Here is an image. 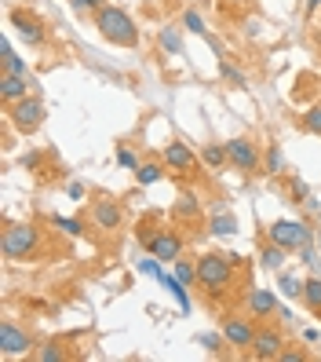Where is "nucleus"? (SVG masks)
<instances>
[{
    "label": "nucleus",
    "mask_w": 321,
    "mask_h": 362,
    "mask_svg": "<svg viewBox=\"0 0 321 362\" xmlns=\"http://www.w3.org/2000/svg\"><path fill=\"white\" fill-rule=\"evenodd\" d=\"M95 26H99V33H102L106 40H114V45H121V48H132L135 40H139L135 23H132V18H128L121 8H99V11H95Z\"/></svg>",
    "instance_id": "f257e3e1"
},
{
    "label": "nucleus",
    "mask_w": 321,
    "mask_h": 362,
    "mask_svg": "<svg viewBox=\"0 0 321 362\" xmlns=\"http://www.w3.org/2000/svg\"><path fill=\"white\" fill-rule=\"evenodd\" d=\"M238 257H219V252H208L198 264V279L201 286H208V293H223V286L230 282V267Z\"/></svg>",
    "instance_id": "f03ea898"
},
{
    "label": "nucleus",
    "mask_w": 321,
    "mask_h": 362,
    "mask_svg": "<svg viewBox=\"0 0 321 362\" xmlns=\"http://www.w3.org/2000/svg\"><path fill=\"white\" fill-rule=\"evenodd\" d=\"M267 238L277 242L281 249H289V252H296V249H303V245L314 242V230H310L307 223H299V220H277V223L267 230Z\"/></svg>",
    "instance_id": "7ed1b4c3"
},
{
    "label": "nucleus",
    "mask_w": 321,
    "mask_h": 362,
    "mask_svg": "<svg viewBox=\"0 0 321 362\" xmlns=\"http://www.w3.org/2000/svg\"><path fill=\"white\" fill-rule=\"evenodd\" d=\"M37 252V227L33 223H15L4 230V257L8 260H30Z\"/></svg>",
    "instance_id": "20e7f679"
},
{
    "label": "nucleus",
    "mask_w": 321,
    "mask_h": 362,
    "mask_svg": "<svg viewBox=\"0 0 321 362\" xmlns=\"http://www.w3.org/2000/svg\"><path fill=\"white\" fill-rule=\"evenodd\" d=\"M11 121L18 124L23 132H33L40 121H44V103L37 95H23L18 103H11Z\"/></svg>",
    "instance_id": "39448f33"
},
{
    "label": "nucleus",
    "mask_w": 321,
    "mask_h": 362,
    "mask_svg": "<svg viewBox=\"0 0 321 362\" xmlns=\"http://www.w3.org/2000/svg\"><path fill=\"white\" fill-rule=\"evenodd\" d=\"M33 344H30V337L18 329L15 322H4L0 326V351H4L8 358H15V355H26Z\"/></svg>",
    "instance_id": "423d86ee"
},
{
    "label": "nucleus",
    "mask_w": 321,
    "mask_h": 362,
    "mask_svg": "<svg viewBox=\"0 0 321 362\" xmlns=\"http://www.w3.org/2000/svg\"><path fill=\"white\" fill-rule=\"evenodd\" d=\"M226 154H230V161L238 165L241 173H255V168H260V154H255V146L248 139H230Z\"/></svg>",
    "instance_id": "0eeeda50"
},
{
    "label": "nucleus",
    "mask_w": 321,
    "mask_h": 362,
    "mask_svg": "<svg viewBox=\"0 0 321 362\" xmlns=\"http://www.w3.org/2000/svg\"><path fill=\"white\" fill-rule=\"evenodd\" d=\"M223 340L230 348H252L255 329H252V322H245V318H226L223 322Z\"/></svg>",
    "instance_id": "6e6552de"
},
{
    "label": "nucleus",
    "mask_w": 321,
    "mask_h": 362,
    "mask_svg": "<svg viewBox=\"0 0 321 362\" xmlns=\"http://www.w3.org/2000/svg\"><path fill=\"white\" fill-rule=\"evenodd\" d=\"M281 348H285V340H281L277 329H263V333H255V340H252V355L255 358H277Z\"/></svg>",
    "instance_id": "1a4fd4ad"
},
{
    "label": "nucleus",
    "mask_w": 321,
    "mask_h": 362,
    "mask_svg": "<svg viewBox=\"0 0 321 362\" xmlns=\"http://www.w3.org/2000/svg\"><path fill=\"white\" fill-rule=\"evenodd\" d=\"M164 161L176 168V173H186V168H194L198 165V158H194V151H190L186 143H179V139H172L164 146Z\"/></svg>",
    "instance_id": "9d476101"
},
{
    "label": "nucleus",
    "mask_w": 321,
    "mask_h": 362,
    "mask_svg": "<svg viewBox=\"0 0 321 362\" xmlns=\"http://www.w3.org/2000/svg\"><path fill=\"white\" fill-rule=\"evenodd\" d=\"M146 249L154 252L157 260H176V257H179V249H183V242L176 238L172 230H164V234H157V238H150Z\"/></svg>",
    "instance_id": "9b49d317"
},
{
    "label": "nucleus",
    "mask_w": 321,
    "mask_h": 362,
    "mask_svg": "<svg viewBox=\"0 0 321 362\" xmlns=\"http://www.w3.org/2000/svg\"><path fill=\"white\" fill-rule=\"evenodd\" d=\"M30 74H0V95H4L8 103H18L26 95V88H30Z\"/></svg>",
    "instance_id": "f8f14e48"
},
{
    "label": "nucleus",
    "mask_w": 321,
    "mask_h": 362,
    "mask_svg": "<svg viewBox=\"0 0 321 362\" xmlns=\"http://www.w3.org/2000/svg\"><path fill=\"white\" fill-rule=\"evenodd\" d=\"M245 304H248V311H252L255 318H267V315L277 311V300H274V293H270V289H252Z\"/></svg>",
    "instance_id": "ddd939ff"
},
{
    "label": "nucleus",
    "mask_w": 321,
    "mask_h": 362,
    "mask_svg": "<svg viewBox=\"0 0 321 362\" xmlns=\"http://www.w3.org/2000/svg\"><path fill=\"white\" fill-rule=\"evenodd\" d=\"M95 223L102 227V230H117L121 227V205L117 202H95Z\"/></svg>",
    "instance_id": "4468645a"
},
{
    "label": "nucleus",
    "mask_w": 321,
    "mask_h": 362,
    "mask_svg": "<svg viewBox=\"0 0 321 362\" xmlns=\"http://www.w3.org/2000/svg\"><path fill=\"white\" fill-rule=\"evenodd\" d=\"M11 23H15V30H18V33L26 37V45H44V30H40V26L33 23V18H30V15L15 11V15H11Z\"/></svg>",
    "instance_id": "2eb2a0df"
},
{
    "label": "nucleus",
    "mask_w": 321,
    "mask_h": 362,
    "mask_svg": "<svg viewBox=\"0 0 321 362\" xmlns=\"http://www.w3.org/2000/svg\"><path fill=\"white\" fill-rule=\"evenodd\" d=\"M285 257H289V249H281L277 242H267V245H263V252H260V264H263L267 271H281Z\"/></svg>",
    "instance_id": "dca6fc26"
},
{
    "label": "nucleus",
    "mask_w": 321,
    "mask_h": 362,
    "mask_svg": "<svg viewBox=\"0 0 321 362\" xmlns=\"http://www.w3.org/2000/svg\"><path fill=\"white\" fill-rule=\"evenodd\" d=\"M157 40H161V48H164L168 55H183V33H179L176 26H164Z\"/></svg>",
    "instance_id": "f3484780"
},
{
    "label": "nucleus",
    "mask_w": 321,
    "mask_h": 362,
    "mask_svg": "<svg viewBox=\"0 0 321 362\" xmlns=\"http://www.w3.org/2000/svg\"><path fill=\"white\" fill-rule=\"evenodd\" d=\"M0 62H4V74H26V62L15 55V48L8 45V40L0 45Z\"/></svg>",
    "instance_id": "a211bd4d"
},
{
    "label": "nucleus",
    "mask_w": 321,
    "mask_h": 362,
    "mask_svg": "<svg viewBox=\"0 0 321 362\" xmlns=\"http://www.w3.org/2000/svg\"><path fill=\"white\" fill-rule=\"evenodd\" d=\"M234 230H238V220H234L230 212H216V216H212V234L226 238V234H234Z\"/></svg>",
    "instance_id": "6ab92c4d"
},
{
    "label": "nucleus",
    "mask_w": 321,
    "mask_h": 362,
    "mask_svg": "<svg viewBox=\"0 0 321 362\" xmlns=\"http://www.w3.org/2000/svg\"><path fill=\"white\" fill-rule=\"evenodd\" d=\"M277 289H281L289 300H292V296H303V282H299L296 274H277Z\"/></svg>",
    "instance_id": "aec40b11"
},
{
    "label": "nucleus",
    "mask_w": 321,
    "mask_h": 362,
    "mask_svg": "<svg viewBox=\"0 0 321 362\" xmlns=\"http://www.w3.org/2000/svg\"><path fill=\"white\" fill-rule=\"evenodd\" d=\"M303 300H307L314 311H321V279H307V282H303Z\"/></svg>",
    "instance_id": "412c9836"
},
{
    "label": "nucleus",
    "mask_w": 321,
    "mask_h": 362,
    "mask_svg": "<svg viewBox=\"0 0 321 362\" xmlns=\"http://www.w3.org/2000/svg\"><path fill=\"white\" fill-rule=\"evenodd\" d=\"M183 26H186L190 33H198V37H208V26H205V18H201V11H194V8H190V11L183 15Z\"/></svg>",
    "instance_id": "4be33fe9"
},
{
    "label": "nucleus",
    "mask_w": 321,
    "mask_h": 362,
    "mask_svg": "<svg viewBox=\"0 0 321 362\" xmlns=\"http://www.w3.org/2000/svg\"><path fill=\"white\" fill-rule=\"evenodd\" d=\"M226 158H230V154H226V146H205V151H201V161L212 165V168H219Z\"/></svg>",
    "instance_id": "5701e85b"
},
{
    "label": "nucleus",
    "mask_w": 321,
    "mask_h": 362,
    "mask_svg": "<svg viewBox=\"0 0 321 362\" xmlns=\"http://www.w3.org/2000/svg\"><path fill=\"white\" fill-rule=\"evenodd\" d=\"M161 173H164L161 165H139V168H135V176H139V183H143V187L157 183V180H161Z\"/></svg>",
    "instance_id": "b1692460"
},
{
    "label": "nucleus",
    "mask_w": 321,
    "mask_h": 362,
    "mask_svg": "<svg viewBox=\"0 0 321 362\" xmlns=\"http://www.w3.org/2000/svg\"><path fill=\"white\" fill-rule=\"evenodd\" d=\"M267 173H270V176L285 173V161H281V146H270V154H267Z\"/></svg>",
    "instance_id": "393cba45"
},
{
    "label": "nucleus",
    "mask_w": 321,
    "mask_h": 362,
    "mask_svg": "<svg viewBox=\"0 0 321 362\" xmlns=\"http://www.w3.org/2000/svg\"><path fill=\"white\" fill-rule=\"evenodd\" d=\"M161 282H164V289H172V293H176V300H179L183 308H190V300H186V289H183V282H179V279H168V274H164Z\"/></svg>",
    "instance_id": "a878e982"
},
{
    "label": "nucleus",
    "mask_w": 321,
    "mask_h": 362,
    "mask_svg": "<svg viewBox=\"0 0 321 362\" xmlns=\"http://www.w3.org/2000/svg\"><path fill=\"white\" fill-rule=\"evenodd\" d=\"M176 212H179V216H198V198L194 194H183L179 205H176Z\"/></svg>",
    "instance_id": "bb28decb"
},
{
    "label": "nucleus",
    "mask_w": 321,
    "mask_h": 362,
    "mask_svg": "<svg viewBox=\"0 0 321 362\" xmlns=\"http://www.w3.org/2000/svg\"><path fill=\"white\" fill-rule=\"evenodd\" d=\"M223 77L234 84V88H245V74L238 66H230V62H223Z\"/></svg>",
    "instance_id": "cd10ccee"
},
{
    "label": "nucleus",
    "mask_w": 321,
    "mask_h": 362,
    "mask_svg": "<svg viewBox=\"0 0 321 362\" xmlns=\"http://www.w3.org/2000/svg\"><path fill=\"white\" fill-rule=\"evenodd\" d=\"M303 124L310 132H321V106H310V110L303 114Z\"/></svg>",
    "instance_id": "c85d7f7f"
},
{
    "label": "nucleus",
    "mask_w": 321,
    "mask_h": 362,
    "mask_svg": "<svg viewBox=\"0 0 321 362\" xmlns=\"http://www.w3.org/2000/svg\"><path fill=\"white\" fill-rule=\"evenodd\" d=\"M176 279H179V282H194V279H198V267H190V264L176 260Z\"/></svg>",
    "instance_id": "c756f323"
},
{
    "label": "nucleus",
    "mask_w": 321,
    "mask_h": 362,
    "mask_svg": "<svg viewBox=\"0 0 321 362\" xmlns=\"http://www.w3.org/2000/svg\"><path fill=\"white\" fill-rule=\"evenodd\" d=\"M55 227H62L66 234H73V238H77V234H84V227L77 220H70V216H55Z\"/></svg>",
    "instance_id": "7c9ffc66"
},
{
    "label": "nucleus",
    "mask_w": 321,
    "mask_h": 362,
    "mask_svg": "<svg viewBox=\"0 0 321 362\" xmlns=\"http://www.w3.org/2000/svg\"><path fill=\"white\" fill-rule=\"evenodd\" d=\"M37 358H40V362H62V351H59L55 344H48L44 351H37Z\"/></svg>",
    "instance_id": "2f4dec72"
},
{
    "label": "nucleus",
    "mask_w": 321,
    "mask_h": 362,
    "mask_svg": "<svg viewBox=\"0 0 321 362\" xmlns=\"http://www.w3.org/2000/svg\"><path fill=\"white\" fill-rule=\"evenodd\" d=\"M99 8H106L102 0H73V11H99Z\"/></svg>",
    "instance_id": "473e14b6"
},
{
    "label": "nucleus",
    "mask_w": 321,
    "mask_h": 362,
    "mask_svg": "<svg viewBox=\"0 0 321 362\" xmlns=\"http://www.w3.org/2000/svg\"><path fill=\"white\" fill-rule=\"evenodd\" d=\"M198 340H201V348H208V351H219V340H223V337H216V333H201Z\"/></svg>",
    "instance_id": "72a5a7b5"
},
{
    "label": "nucleus",
    "mask_w": 321,
    "mask_h": 362,
    "mask_svg": "<svg viewBox=\"0 0 321 362\" xmlns=\"http://www.w3.org/2000/svg\"><path fill=\"white\" fill-rule=\"evenodd\" d=\"M139 271H143V274H154V279H164L161 267H157V260H139Z\"/></svg>",
    "instance_id": "f704fd0d"
},
{
    "label": "nucleus",
    "mask_w": 321,
    "mask_h": 362,
    "mask_svg": "<svg viewBox=\"0 0 321 362\" xmlns=\"http://www.w3.org/2000/svg\"><path fill=\"white\" fill-rule=\"evenodd\" d=\"M292 190H296V198H299V202H307V198H310V190H307V183H303V180H296V183H292Z\"/></svg>",
    "instance_id": "c9c22d12"
},
{
    "label": "nucleus",
    "mask_w": 321,
    "mask_h": 362,
    "mask_svg": "<svg viewBox=\"0 0 321 362\" xmlns=\"http://www.w3.org/2000/svg\"><path fill=\"white\" fill-rule=\"evenodd\" d=\"M117 161H121L124 168H139V165H135V158H132V151H121V154H117Z\"/></svg>",
    "instance_id": "e433bc0d"
},
{
    "label": "nucleus",
    "mask_w": 321,
    "mask_h": 362,
    "mask_svg": "<svg viewBox=\"0 0 321 362\" xmlns=\"http://www.w3.org/2000/svg\"><path fill=\"white\" fill-rule=\"evenodd\" d=\"M277 358H281V362H307V355H299V351H281Z\"/></svg>",
    "instance_id": "4c0bfd02"
},
{
    "label": "nucleus",
    "mask_w": 321,
    "mask_h": 362,
    "mask_svg": "<svg viewBox=\"0 0 321 362\" xmlns=\"http://www.w3.org/2000/svg\"><path fill=\"white\" fill-rule=\"evenodd\" d=\"M299 252H303V264H310V267L317 264V252H314L310 245H303V249H299Z\"/></svg>",
    "instance_id": "58836bf2"
},
{
    "label": "nucleus",
    "mask_w": 321,
    "mask_h": 362,
    "mask_svg": "<svg viewBox=\"0 0 321 362\" xmlns=\"http://www.w3.org/2000/svg\"><path fill=\"white\" fill-rule=\"evenodd\" d=\"M23 165H26V168H37V165H40V154H37V151H30V154L23 158Z\"/></svg>",
    "instance_id": "ea45409f"
},
{
    "label": "nucleus",
    "mask_w": 321,
    "mask_h": 362,
    "mask_svg": "<svg viewBox=\"0 0 321 362\" xmlns=\"http://www.w3.org/2000/svg\"><path fill=\"white\" fill-rule=\"evenodd\" d=\"M70 198H84V183H70Z\"/></svg>",
    "instance_id": "a19ab883"
},
{
    "label": "nucleus",
    "mask_w": 321,
    "mask_h": 362,
    "mask_svg": "<svg viewBox=\"0 0 321 362\" xmlns=\"http://www.w3.org/2000/svg\"><path fill=\"white\" fill-rule=\"evenodd\" d=\"M317 4H321V0H307V15H314V11H317Z\"/></svg>",
    "instance_id": "79ce46f5"
},
{
    "label": "nucleus",
    "mask_w": 321,
    "mask_h": 362,
    "mask_svg": "<svg viewBox=\"0 0 321 362\" xmlns=\"http://www.w3.org/2000/svg\"><path fill=\"white\" fill-rule=\"evenodd\" d=\"M317 249H321V230H317Z\"/></svg>",
    "instance_id": "37998d69"
},
{
    "label": "nucleus",
    "mask_w": 321,
    "mask_h": 362,
    "mask_svg": "<svg viewBox=\"0 0 321 362\" xmlns=\"http://www.w3.org/2000/svg\"><path fill=\"white\" fill-rule=\"evenodd\" d=\"M317 220H321V212H317Z\"/></svg>",
    "instance_id": "c03bdc74"
}]
</instances>
